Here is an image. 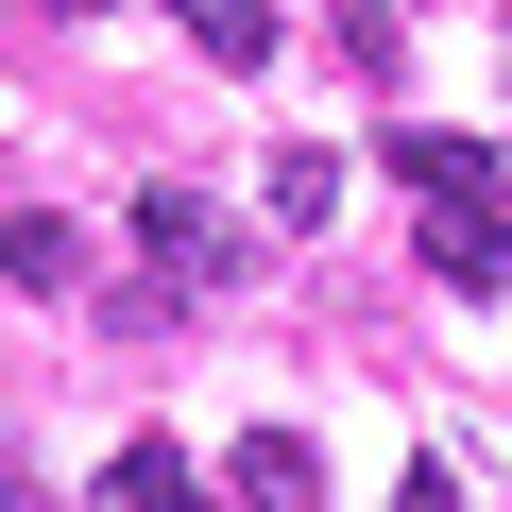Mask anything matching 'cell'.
<instances>
[{"mask_svg": "<svg viewBox=\"0 0 512 512\" xmlns=\"http://www.w3.org/2000/svg\"><path fill=\"white\" fill-rule=\"evenodd\" d=\"M137 274H154L171 308H205V291L239 274V239H222V205H205V188H137Z\"/></svg>", "mask_w": 512, "mask_h": 512, "instance_id": "6da1fadb", "label": "cell"}, {"mask_svg": "<svg viewBox=\"0 0 512 512\" xmlns=\"http://www.w3.org/2000/svg\"><path fill=\"white\" fill-rule=\"evenodd\" d=\"M427 274L478 291V308H512V222L495 205H427Z\"/></svg>", "mask_w": 512, "mask_h": 512, "instance_id": "7a4b0ae2", "label": "cell"}, {"mask_svg": "<svg viewBox=\"0 0 512 512\" xmlns=\"http://www.w3.org/2000/svg\"><path fill=\"white\" fill-rule=\"evenodd\" d=\"M239 512H325V461H308V427H239Z\"/></svg>", "mask_w": 512, "mask_h": 512, "instance_id": "3957f363", "label": "cell"}, {"mask_svg": "<svg viewBox=\"0 0 512 512\" xmlns=\"http://www.w3.org/2000/svg\"><path fill=\"white\" fill-rule=\"evenodd\" d=\"M205 69H274V0H171Z\"/></svg>", "mask_w": 512, "mask_h": 512, "instance_id": "277c9868", "label": "cell"}, {"mask_svg": "<svg viewBox=\"0 0 512 512\" xmlns=\"http://www.w3.org/2000/svg\"><path fill=\"white\" fill-rule=\"evenodd\" d=\"M256 171H274V188H256V205H274L291 239H308V222L342 205V154H325V137H291V154H256Z\"/></svg>", "mask_w": 512, "mask_h": 512, "instance_id": "5b68a950", "label": "cell"}, {"mask_svg": "<svg viewBox=\"0 0 512 512\" xmlns=\"http://www.w3.org/2000/svg\"><path fill=\"white\" fill-rule=\"evenodd\" d=\"M393 171H410L427 205H495V154H478V137H393Z\"/></svg>", "mask_w": 512, "mask_h": 512, "instance_id": "8992f818", "label": "cell"}, {"mask_svg": "<svg viewBox=\"0 0 512 512\" xmlns=\"http://www.w3.org/2000/svg\"><path fill=\"white\" fill-rule=\"evenodd\" d=\"M103 495H120V512H222V495H205L171 444H120V478H103Z\"/></svg>", "mask_w": 512, "mask_h": 512, "instance_id": "52a82bcc", "label": "cell"}, {"mask_svg": "<svg viewBox=\"0 0 512 512\" xmlns=\"http://www.w3.org/2000/svg\"><path fill=\"white\" fill-rule=\"evenodd\" d=\"M0 274H18V291H69V274H86V239L35 205V222H0Z\"/></svg>", "mask_w": 512, "mask_h": 512, "instance_id": "ba28073f", "label": "cell"}, {"mask_svg": "<svg viewBox=\"0 0 512 512\" xmlns=\"http://www.w3.org/2000/svg\"><path fill=\"white\" fill-rule=\"evenodd\" d=\"M342 52H359V69L393 86V69H410V18H393V0H342Z\"/></svg>", "mask_w": 512, "mask_h": 512, "instance_id": "9c48e42d", "label": "cell"}, {"mask_svg": "<svg viewBox=\"0 0 512 512\" xmlns=\"http://www.w3.org/2000/svg\"><path fill=\"white\" fill-rule=\"evenodd\" d=\"M393 512H461V478H444V461H410V478H393Z\"/></svg>", "mask_w": 512, "mask_h": 512, "instance_id": "30bf717a", "label": "cell"}]
</instances>
